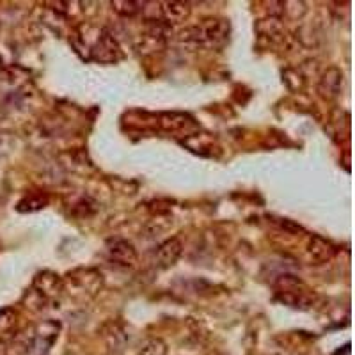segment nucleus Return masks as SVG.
<instances>
[{"label":"nucleus","instance_id":"obj_20","mask_svg":"<svg viewBox=\"0 0 355 355\" xmlns=\"http://www.w3.org/2000/svg\"><path fill=\"white\" fill-rule=\"evenodd\" d=\"M167 352L169 348L160 338H148L139 348V355H167Z\"/></svg>","mask_w":355,"mask_h":355},{"label":"nucleus","instance_id":"obj_18","mask_svg":"<svg viewBox=\"0 0 355 355\" xmlns=\"http://www.w3.org/2000/svg\"><path fill=\"white\" fill-rule=\"evenodd\" d=\"M258 33L261 37H270V40H277V37L283 36L284 33V27H283V21L281 18H275V17H268L265 20H259L258 21Z\"/></svg>","mask_w":355,"mask_h":355},{"label":"nucleus","instance_id":"obj_21","mask_svg":"<svg viewBox=\"0 0 355 355\" xmlns=\"http://www.w3.org/2000/svg\"><path fill=\"white\" fill-rule=\"evenodd\" d=\"M98 205L89 198H82L77 205L73 206V215L77 217H91L93 214H96Z\"/></svg>","mask_w":355,"mask_h":355},{"label":"nucleus","instance_id":"obj_24","mask_svg":"<svg viewBox=\"0 0 355 355\" xmlns=\"http://www.w3.org/2000/svg\"><path fill=\"white\" fill-rule=\"evenodd\" d=\"M4 68H6V64H4V59H2V55H0V73L4 71Z\"/></svg>","mask_w":355,"mask_h":355},{"label":"nucleus","instance_id":"obj_3","mask_svg":"<svg viewBox=\"0 0 355 355\" xmlns=\"http://www.w3.org/2000/svg\"><path fill=\"white\" fill-rule=\"evenodd\" d=\"M275 297L293 309H309L315 300V293L295 275H281L275 281Z\"/></svg>","mask_w":355,"mask_h":355},{"label":"nucleus","instance_id":"obj_1","mask_svg":"<svg viewBox=\"0 0 355 355\" xmlns=\"http://www.w3.org/2000/svg\"><path fill=\"white\" fill-rule=\"evenodd\" d=\"M231 25L224 18H205L198 25L183 28L180 33L182 43L199 44L206 49H222L230 41Z\"/></svg>","mask_w":355,"mask_h":355},{"label":"nucleus","instance_id":"obj_4","mask_svg":"<svg viewBox=\"0 0 355 355\" xmlns=\"http://www.w3.org/2000/svg\"><path fill=\"white\" fill-rule=\"evenodd\" d=\"M85 52H87L85 55L87 61L100 62V64H116L125 57L116 37L107 31H98L94 40L85 46Z\"/></svg>","mask_w":355,"mask_h":355},{"label":"nucleus","instance_id":"obj_9","mask_svg":"<svg viewBox=\"0 0 355 355\" xmlns=\"http://www.w3.org/2000/svg\"><path fill=\"white\" fill-rule=\"evenodd\" d=\"M107 254L121 266H133L137 263V250L132 242L125 239H110L107 242Z\"/></svg>","mask_w":355,"mask_h":355},{"label":"nucleus","instance_id":"obj_6","mask_svg":"<svg viewBox=\"0 0 355 355\" xmlns=\"http://www.w3.org/2000/svg\"><path fill=\"white\" fill-rule=\"evenodd\" d=\"M61 322L57 320H44V322L37 323L34 327V343H33V354L34 355H46L50 348L55 345L57 338L61 334Z\"/></svg>","mask_w":355,"mask_h":355},{"label":"nucleus","instance_id":"obj_22","mask_svg":"<svg viewBox=\"0 0 355 355\" xmlns=\"http://www.w3.org/2000/svg\"><path fill=\"white\" fill-rule=\"evenodd\" d=\"M12 137L11 133H0V155H6L11 151Z\"/></svg>","mask_w":355,"mask_h":355},{"label":"nucleus","instance_id":"obj_15","mask_svg":"<svg viewBox=\"0 0 355 355\" xmlns=\"http://www.w3.org/2000/svg\"><path fill=\"white\" fill-rule=\"evenodd\" d=\"M158 125L162 126V130L166 132L176 133V132H189V130L196 128V121L187 114H178V112H167L162 114L160 119H158Z\"/></svg>","mask_w":355,"mask_h":355},{"label":"nucleus","instance_id":"obj_5","mask_svg":"<svg viewBox=\"0 0 355 355\" xmlns=\"http://www.w3.org/2000/svg\"><path fill=\"white\" fill-rule=\"evenodd\" d=\"M169 34L171 25H167L164 20H148L144 34H141L139 41L135 43V49L144 55L160 52L166 46Z\"/></svg>","mask_w":355,"mask_h":355},{"label":"nucleus","instance_id":"obj_16","mask_svg":"<svg viewBox=\"0 0 355 355\" xmlns=\"http://www.w3.org/2000/svg\"><path fill=\"white\" fill-rule=\"evenodd\" d=\"M18 332V313L12 307L0 309V343L11 341Z\"/></svg>","mask_w":355,"mask_h":355},{"label":"nucleus","instance_id":"obj_10","mask_svg":"<svg viewBox=\"0 0 355 355\" xmlns=\"http://www.w3.org/2000/svg\"><path fill=\"white\" fill-rule=\"evenodd\" d=\"M100 334L107 347L112 352H121L130 341V334L126 331L125 323L117 322V320H110V322L103 323V327L100 329Z\"/></svg>","mask_w":355,"mask_h":355},{"label":"nucleus","instance_id":"obj_17","mask_svg":"<svg viewBox=\"0 0 355 355\" xmlns=\"http://www.w3.org/2000/svg\"><path fill=\"white\" fill-rule=\"evenodd\" d=\"M50 202V198L43 192H31L25 198H21L17 205V211L20 214H34V211H40L43 208H46Z\"/></svg>","mask_w":355,"mask_h":355},{"label":"nucleus","instance_id":"obj_12","mask_svg":"<svg viewBox=\"0 0 355 355\" xmlns=\"http://www.w3.org/2000/svg\"><path fill=\"white\" fill-rule=\"evenodd\" d=\"M182 252H183L182 242H180L178 239H169L157 249V254H155V263L158 265V268H162V270H167V268H171V266L176 265L178 259H180V256H182Z\"/></svg>","mask_w":355,"mask_h":355},{"label":"nucleus","instance_id":"obj_2","mask_svg":"<svg viewBox=\"0 0 355 355\" xmlns=\"http://www.w3.org/2000/svg\"><path fill=\"white\" fill-rule=\"evenodd\" d=\"M62 284H64V291H68L71 299L85 302V300L94 299L98 291L103 288V275L96 268L80 266V268L69 272L66 279H62Z\"/></svg>","mask_w":355,"mask_h":355},{"label":"nucleus","instance_id":"obj_14","mask_svg":"<svg viewBox=\"0 0 355 355\" xmlns=\"http://www.w3.org/2000/svg\"><path fill=\"white\" fill-rule=\"evenodd\" d=\"M160 6L162 20L167 25L183 24V21L189 20L190 12H192L189 2H162Z\"/></svg>","mask_w":355,"mask_h":355},{"label":"nucleus","instance_id":"obj_7","mask_svg":"<svg viewBox=\"0 0 355 355\" xmlns=\"http://www.w3.org/2000/svg\"><path fill=\"white\" fill-rule=\"evenodd\" d=\"M33 290L43 300H55L64 291V284H62V279L55 272L43 270L34 275Z\"/></svg>","mask_w":355,"mask_h":355},{"label":"nucleus","instance_id":"obj_11","mask_svg":"<svg viewBox=\"0 0 355 355\" xmlns=\"http://www.w3.org/2000/svg\"><path fill=\"white\" fill-rule=\"evenodd\" d=\"M341 84H343V73L336 66H331V68H327V71H323L322 78H320V96L327 101L336 100L339 93H341Z\"/></svg>","mask_w":355,"mask_h":355},{"label":"nucleus","instance_id":"obj_19","mask_svg":"<svg viewBox=\"0 0 355 355\" xmlns=\"http://www.w3.org/2000/svg\"><path fill=\"white\" fill-rule=\"evenodd\" d=\"M110 6H112L117 15H121L125 18L137 17L139 12L144 9L142 8L144 2H135V0H114V2H110Z\"/></svg>","mask_w":355,"mask_h":355},{"label":"nucleus","instance_id":"obj_13","mask_svg":"<svg viewBox=\"0 0 355 355\" xmlns=\"http://www.w3.org/2000/svg\"><path fill=\"white\" fill-rule=\"evenodd\" d=\"M336 247L329 240L322 239L318 234H313L307 243V256L315 265H322L334 258Z\"/></svg>","mask_w":355,"mask_h":355},{"label":"nucleus","instance_id":"obj_23","mask_svg":"<svg viewBox=\"0 0 355 355\" xmlns=\"http://www.w3.org/2000/svg\"><path fill=\"white\" fill-rule=\"evenodd\" d=\"M0 355H8V348H6V343H0Z\"/></svg>","mask_w":355,"mask_h":355},{"label":"nucleus","instance_id":"obj_8","mask_svg":"<svg viewBox=\"0 0 355 355\" xmlns=\"http://www.w3.org/2000/svg\"><path fill=\"white\" fill-rule=\"evenodd\" d=\"M182 144L187 150L196 155H201V157H217V153H220V146L217 144V139L211 133L206 132L189 133L182 141Z\"/></svg>","mask_w":355,"mask_h":355}]
</instances>
